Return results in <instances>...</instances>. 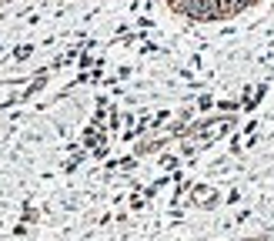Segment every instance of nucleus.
Listing matches in <instances>:
<instances>
[{
	"label": "nucleus",
	"instance_id": "nucleus-1",
	"mask_svg": "<svg viewBox=\"0 0 274 241\" xmlns=\"http://www.w3.org/2000/svg\"><path fill=\"white\" fill-rule=\"evenodd\" d=\"M171 7H177L187 17L198 20H218V17H234V14L254 7L258 0H167Z\"/></svg>",
	"mask_w": 274,
	"mask_h": 241
}]
</instances>
